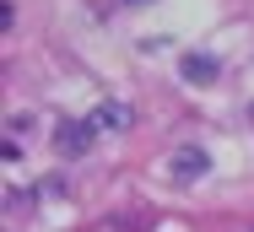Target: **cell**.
Here are the masks:
<instances>
[{
  "label": "cell",
  "instance_id": "obj_1",
  "mask_svg": "<svg viewBox=\"0 0 254 232\" xmlns=\"http://www.w3.org/2000/svg\"><path fill=\"white\" fill-rule=\"evenodd\" d=\"M92 124H81V119H65L60 130H54V151L60 157H87V146H92Z\"/></svg>",
  "mask_w": 254,
  "mask_h": 232
},
{
  "label": "cell",
  "instance_id": "obj_4",
  "mask_svg": "<svg viewBox=\"0 0 254 232\" xmlns=\"http://www.w3.org/2000/svg\"><path fill=\"white\" fill-rule=\"evenodd\" d=\"M184 76H190V81H211V76H216V59H211V54H184Z\"/></svg>",
  "mask_w": 254,
  "mask_h": 232
},
{
  "label": "cell",
  "instance_id": "obj_3",
  "mask_svg": "<svg viewBox=\"0 0 254 232\" xmlns=\"http://www.w3.org/2000/svg\"><path fill=\"white\" fill-rule=\"evenodd\" d=\"M87 124H92V130H130V108H125V103H103Z\"/></svg>",
  "mask_w": 254,
  "mask_h": 232
},
{
  "label": "cell",
  "instance_id": "obj_2",
  "mask_svg": "<svg viewBox=\"0 0 254 232\" xmlns=\"http://www.w3.org/2000/svg\"><path fill=\"white\" fill-rule=\"evenodd\" d=\"M168 168H173V184H195L205 168H211V157H205L200 146H184V151H173V162H168Z\"/></svg>",
  "mask_w": 254,
  "mask_h": 232
}]
</instances>
